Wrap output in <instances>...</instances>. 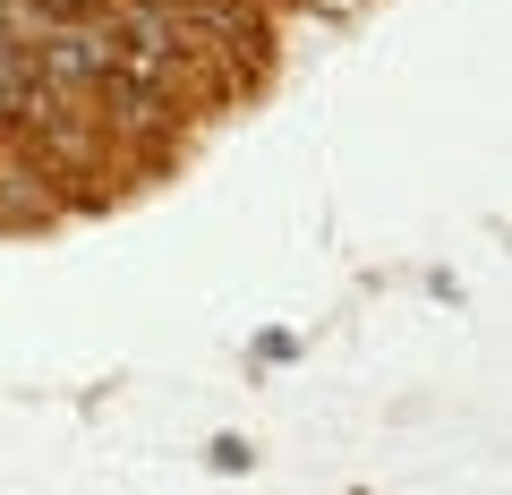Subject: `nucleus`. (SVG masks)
Listing matches in <instances>:
<instances>
[{"label": "nucleus", "mask_w": 512, "mask_h": 495, "mask_svg": "<svg viewBox=\"0 0 512 495\" xmlns=\"http://www.w3.org/2000/svg\"><path fill=\"white\" fill-rule=\"evenodd\" d=\"M86 94L103 103V137H137V146H163V137H180V120H188L171 86H154V77L120 69V60H111Z\"/></svg>", "instance_id": "f257e3e1"}, {"label": "nucleus", "mask_w": 512, "mask_h": 495, "mask_svg": "<svg viewBox=\"0 0 512 495\" xmlns=\"http://www.w3.org/2000/svg\"><path fill=\"white\" fill-rule=\"evenodd\" d=\"M111 60H120V35H111L103 9H86V18H52V26L35 35V69L52 77L60 94H86Z\"/></svg>", "instance_id": "f03ea898"}, {"label": "nucleus", "mask_w": 512, "mask_h": 495, "mask_svg": "<svg viewBox=\"0 0 512 495\" xmlns=\"http://www.w3.org/2000/svg\"><path fill=\"white\" fill-rule=\"evenodd\" d=\"M52 188H60V171H43V163L0 171V222H52Z\"/></svg>", "instance_id": "7ed1b4c3"}, {"label": "nucleus", "mask_w": 512, "mask_h": 495, "mask_svg": "<svg viewBox=\"0 0 512 495\" xmlns=\"http://www.w3.org/2000/svg\"><path fill=\"white\" fill-rule=\"evenodd\" d=\"M0 129H9V103H0Z\"/></svg>", "instance_id": "20e7f679"}]
</instances>
